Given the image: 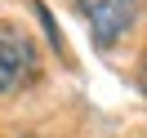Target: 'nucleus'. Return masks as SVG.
Instances as JSON below:
<instances>
[{"instance_id": "f257e3e1", "label": "nucleus", "mask_w": 147, "mask_h": 138, "mask_svg": "<svg viewBox=\"0 0 147 138\" xmlns=\"http://www.w3.org/2000/svg\"><path fill=\"white\" fill-rule=\"evenodd\" d=\"M40 76V49L27 27L0 18V94H18Z\"/></svg>"}, {"instance_id": "f03ea898", "label": "nucleus", "mask_w": 147, "mask_h": 138, "mask_svg": "<svg viewBox=\"0 0 147 138\" xmlns=\"http://www.w3.org/2000/svg\"><path fill=\"white\" fill-rule=\"evenodd\" d=\"M76 9H80V18L89 22V40L98 49H111L129 27H134L143 0H76Z\"/></svg>"}, {"instance_id": "7ed1b4c3", "label": "nucleus", "mask_w": 147, "mask_h": 138, "mask_svg": "<svg viewBox=\"0 0 147 138\" xmlns=\"http://www.w3.org/2000/svg\"><path fill=\"white\" fill-rule=\"evenodd\" d=\"M138 89H143V98H147V63H143V71H138Z\"/></svg>"}]
</instances>
